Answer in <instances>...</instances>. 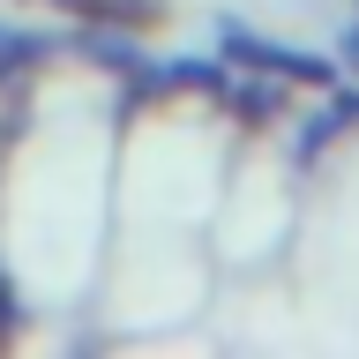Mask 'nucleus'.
Listing matches in <instances>:
<instances>
[{
	"instance_id": "obj_1",
	"label": "nucleus",
	"mask_w": 359,
	"mask_h": 359,
	"mask_svg": "<svg viewBox=\"0 0 359 359\" xmlns=\"http://www.w3.org/2000/svg\"><path fill=\"white\" fill-rule=\"evenodd\" d=\"M45 45L38 38H22V30H0V75H15V67H30Z\"/></svg>"
}]
</instances>
